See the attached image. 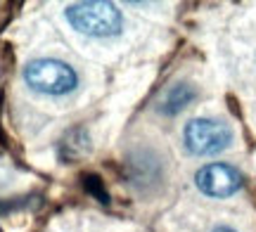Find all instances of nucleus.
<instances>
[{"mask_svg":"<svg viewBox=\"0 0 256 232\" xmlns=\"http://www.w3.org/2000/svg\"><path fill=\"white\" fill-rule=\"evenodd\" d=\"M66 21L76 28L78 33L95 38L119 36L124 26V17L116 9L114 2H102V0H86V2H74L66 7Z\"/></svg>","mask_w":256,"mask_h":232,"instance_id":"obj_1","label":"nucleus"},{"mask_svg":"<svg viewBox=\"0 0 256 232\" xmlns=\"http://www.w3.org/2000/svg\"><path fill=\"white\" fill-rule=\"evenodd\" d=\"M211 232H235V230H230V228H216V230H211Z\"/></svg>","mask_w":256,"mask_h":232,"instance_id":"obj_8","label":"nucleus"},{"mask_svg":"<svg viewBox=\"0 0 256 232\" xmlns=\"http://www.w3.org/2000/svg\"><path fill=\"white\" fill-rule=\"evenodd\" d=\"M83 187H86V192L92 195L98 202L102 204H110V192L104 190V183H102L98 176H83Z\"/></svg>","mask_w":256,"mask_h":232,"instance_id":"obj_7","label":"nucleus"},{"mask_svg":"<svg viewBox=\"0 0 256 232\" xmlns=\"http://www.w3.org/2000/svg\"><path fill=\"white\" fill-rule=\"evenodd\" d=\"M185 149L194 157H211L230 147L232 130L218 119H192L183 130Z\"/></svg>","mask_w":256,"mask_h":232,"instance_id":"obj_3","label":"nucleus"},{"mask_svg":"<svg viewBox=\"0 0 256 232\" xmlns=\"http://www.w3.org/2000/svg\"><path fill=\"white\" fill-rule=\"evenodd\" d=\"M194 97H197V90L190 83H176L166 90L164 100L159 104V112L166 114V116H176L178 112H183Z\"/></svg>","mask_w":256,"mask_h":232,"instance_id":"obj_5","label":"nucleus"},{"mask_svg":"<svg viewBox=\"0 0 256 232\" xmlns=\"http://www.w3.org/2000/svg\"><path fill=\"white\" fill-rule=\"evenodd\" d=\"M24 81L26 85H31L36 93L43 95H66L72 93L76 83H78V76L69 64H64L60 59H34L24 66Z\"/></svg>","mask_w":256,"mask_h":232,"instance_id":"obj_2","label":"nucleus"},{"mask_svg":"<svg viewBox=\"0 0 256 232\" xmlns=\"http://www.w3.org/2000/svg\"><path fill=\"white\" fill-rule=\"evenodd\" d=\"M194 183L200 187L202 192L206 197H230L235 195L242 183H244V178L240 173L235 166H230V164H206V166H202L197 171V176H194Z\"/></svg>","mask_w":256,"mask_h":232,"instance_id":"obj_4","label":"nucleus"},{"mask_svg":"<svg viewBox=\"0 0 256 232\" xmlns=\"http://www.w3.org/2000/svg\"><path fill=\"white\" fill-rule=\"evenodd\" d=\"M88 152H90V138H88L86 128L72 130V133L62 140V145H60V157H62V161L78 159V157H83V154H88Z\"/></svg>","mask_w":256,"mask_h":232,"instance_id":"obj_6","label":"nucleus"}]
</instances>
